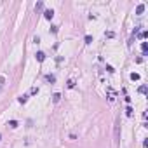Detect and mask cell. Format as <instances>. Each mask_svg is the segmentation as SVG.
<instances>
[{
	"label": "cell",
	"instance_id": "obj_16",
	"mask_svg": "<svg viewBox=\"0 0 148 148\" xmlns=\"http://www.w3.org/2000/svg\"><path fill=\"white\" fill-rule=\"evenodd\" d=\"M30 92H31V94H38V89H37V87H31Z\"/></svg>",
	"mask_w": 148,
	"mask_h": 148
},
{
	"label": "cell",
	"instance_id": "obj_2",
	"mask_svg": "<svg viewBox=\"0 0 148 148\" xmlns=\"http://www.w3.org/2000/svg\"><path fill=\"white\" fill-rule=\"evenodd\" d=\"M35 58H37V61H40V63H42V61L45 59V52H42V51H38L37 54H35Z\"/></svg>",
	"mask_w": 148,
	"mask_h": 148
},
{
	"label": "cell",
	"instance_id": "obj_19",
	"mask_svg": "<svg viewBox=\"0 0 148 148\" xmlns=\"http://www.w3.org/2000/svg\"><path fill=\"white\" fill-rule=\"evenodd\" d=\"M106 70H108L110 73H113V71H115V70H113V66H110V65H106Z\"/></svg>",
	"mask_w": 148,
	"mask_h": 148
},
{
	"label": "cell",
	"instance_id": "obj_3",
	"mask_svg": "<svg viewBox=\"0 0 148 148\" xmlns=\"http://www.w3.org/2000/svg\"><path fill=\"white\" fill-rule=\"evenodd\" d=\"M45 80L51 82V84H54V82H56V77H54V75H51V73H47V75H45Z\"/></svg>",
	"mask_w": 148,
	"mask_h": 148
},
{
	"label": "cell",
	"instance_id": "obj_17",
	"mask_svg": "<svg viewBox=\"0 0 148 148\" xmlns=\"http://www.w3.org/2000/svg\"><path fill=\"white\" fill-rule=\"evenodd\" d=\"M4 82H5V77H0V89H2V86H4Z\"/></svg>",
	"mask_w": 148,
	"mask_h": 148
},
{
	"label": "cell",
	"instance_id": "obj_5",
	"mask_svg": "<svg viewBox=\"0 0 148 148\" xmlns=\"http://www.w3.org/2000/svg\"><path fill=\"white\" fill-rule=\"evenodd\" d=\"M129 78H131V80H139V73H136V71H132L131 75H129Z\"/></svg>",
	"mask_w": 148,
	"mask_h": 148
},
{
	"label": "cell",
	"instance_id": "obj_15",
	"mask_svg": "<svg viewBox=\"0 0 148 148\" xmlns=\"http://www.w3.org/2000/svg\"><path fill=\"white\" fill-rule=\"evenodd\" d=\"M139 92H141V94H146V86H141V87H139Z\"/></svg>",
	"mask_w": 148,
	"mask_h": 148
},
{
	"label": "cell",
	"instance_id": "obj_12",
	"mask_svg": "<svg viewBox=\"0 0 148 148\" xmlns=\"http://www.w3.org/2000/svg\"><path fill=\"white\" fill-rule=\"evenodd\" d=\"M66 86H68L70 89H73V87H75V82H73V80H68V84H66Z\"/></svg>",
	"mask_w": 148,
	"mask_h": 148
},
{
	"label": "cell",
	"instance_id": "obj_9",
	"mask_svg": "<svg viewBox=\"0 0 148 148\" xmlns=\"http://www.w3.org/2000/svg\"><path fill=\"white\" fill-rule=\"evenodd\" d=\"M138 37H139V38H146V37H148V31H139Z\"/></svg>",
	"mask_w": 148,
	"mask_h": 148
},
{
	"label": "cell",
	"instance_id": "obj_11",
	"mask_svg": "<svg viewBox=\"0 0 148 148\" xmlns=\"http://www.w3.org/2000/svg\"><path fill=\"white\" fill-rule=\"evenodd\" d=\"M125 115H127V117H131V115H132V108H131V106L125 108Z\"/></svg>",
	"mask_w": 148,
	"mask_h": 148
},
{
	"label": "cell",
	"instance_id": "obj_10",
	"mask_svg": "<svg viewBox=\"0 0 148 148\" xmlns=\"http://www.w3.org/2000/svg\"><path fill=\"white\" fill-rule=\"evenodd\" d=\"M9 125H10L12 129H16V127H17V120H10V122H9Z\"/></svg>",
	"mask_w": 148,
	"mask_h": 148
},
{
	"label": "cell",
	"instance_id": "obj_20",
	"mask_svg": "<svg viewBox=\"0 0 148 148\" xmlns=\"http://www.w3.org/2000/svg\"><path fill=\"white\" fill-rule=\"evenodd\" d=\"M0 139H2V134H0Z\"/></svg>",
	"mask_w": 148,
	"mask_h": 148
},
{
	"label": "cell",
	"instance_id": "obj_1",
	"mask_svg": "<svg viewBox=\"0 0 148 148\" xmlns=\"http://www.w3.org/2000/svg\"><path fill=\"white\" fill-rule=\"evenodd\" d=\"M44 17L51 21L52 17H54V10H52V9H45V10H44Z\"/></svg>",
	"mask_w": 148,
	"mask_h": 148
},
{
	"label": "cell",
	"instance_id": "obj_18",
	"mask_svg": "<svg viewBox=\"0 0 148 148\" xmlns=\"http://www.w3.org/2000/svg\"><path fill=\"white\" fill-rule=\"evenodd\" d=\"M51 31L52 33H58V26H51Z\"/></svg>",
	"mask_w": 148,
	"mask_h": 148
},
{
	"label": "cell",
	"instance_id": "obj_13",
	"mask_svg": "<svg viewBox=\"0 0 148 148\" xmlns=\"http://www.w3.org/2000/svg\"><path fill=\"white\" fill-rule=\"evenodd\" d=\"M26 99H28V96L25 94V96H21V98H19V103H26Z\"/></svg>",
	"mask_w": 148,
	"mask_h": 148
},
{
	"label": "cell",
	"instance_id": "obj_14",
	"mask_svg": "<svg viewBox=\"0 0 148 148\" xmlns=\"http://www.w3.org/2000/svg\"><path fill=\"white\" fill-rule=\"evenodd\" d=\"M91 42H92V37L91 35H86V44H91Z\"/></svg>",
	"mask_w": 148,
	"mask_h": 148
},
{
	"label": "cell",
	"instance_id": "obj_7",
	"mask_svg": "<svg viewBox=\"0 0 148 148\" xmlns=\"http://www.w3.org/2000/svg\"><path fill=\"white\" fill-rule=\"evenodd\" d=\"M59 99H61V94H59V92H56L54 96H52V101H54V103H58Z\"/></svg>",
	"mask_w": 148,
	"mask_h": 148
},
{
	"label": "cell",
	"instance_id": "obj_6",
	"mask_svg": "<svg viewBox=\"0 0 148 148\" xmlns=\"http://www.w3.org/2000/svg\"><path fill=\"white\" fill-rule=\"evenodd\" d=\"M141 51H143V54L146 56V51H148V44H146V42H143V44H141Z\"/></svg>",
	"mask_w": 148,
	"mask_h": 148
},
{
	"label": "cell",
	"instance_id": "obj_8",
	"mask_svg": "<svg viewBox=\"0 0 148 148\" xmlns=\"http://www.w3.org/2000/svg\"><path fill=\"white\" fill-rule=\"evenodd\" d=\"M44 9V2H37V5H35V10H42Z\"/></svg>",
	"mask_w": 148,
	"mask_h": 148
},
{
	"label": "cell",
	"instance_id": "obj_4",
	"mask_svg": "<svg viewBox=\"0 0 148 148\" xmlns=\"http://www.w3.org/2000/svg\"><path fill=\"white\" fill-rule=\"evenodd\" d=\"M143 10H145V4H139L136 7V14H143Z\"/></svg>",
	"mask_w": 148,
	"mask_h": 148
}]
</instances>
